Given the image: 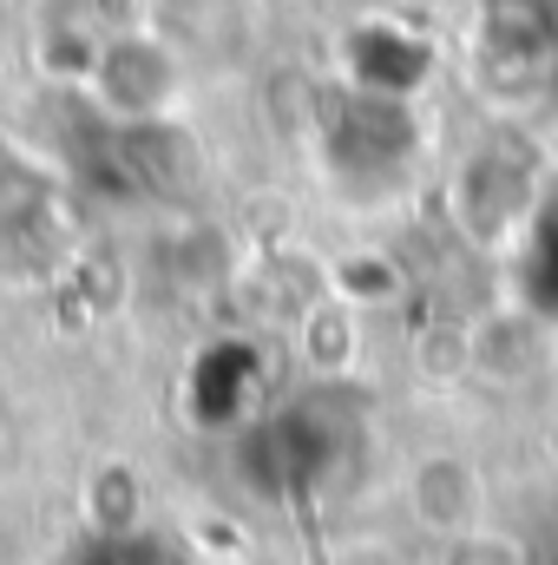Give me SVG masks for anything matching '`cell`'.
<instances>
[{"label":"cell","mask_w":558,"mask_h":565,"mask_svg":"<svg viewBox=\"0 0 558 565\" xmlns=\"http://www.w3.org/2000/svg\"><path fill=\"white\" fill-rule=\"evenodd\" d=\"M453 204H460V224H466L473 244L506 250V244H526V231H533V217L546 204V184L519 151H480L460 171Z\"/></svg>","instance_id":"6da1fadb"},{"label":"cell","mask_w":558,"mask_h":565,"mask_svg":"<svg viewBox=\"0 0 558 565\" xmlns=\"http://www.w3.org/2000/svg\"><path fill=\"white\" fill-rule=\"evenodd\" d=\"M480 46L493 66L539 79L558 60V0H480Z\"/></svg>","instance_id":"7a4b0ae2"},{"label":"cell","mask_w":558,"mask_h":565,"mask_svg":"<svg viewBox=\"0 0 558 565\" xmlns=\"http://www.w3.org/2000/svg\"><path fill=\"white\" fill-rule=\"evenodd\" d=\"M408 513H415L420 526H433L440 540L460 533V526H473V520H486V487H480L473 460H460V454H420L415 467H408Z\"/></svg>","instance_id":"3957f363"},{"label":"cell","mask_w":558,"mask_h":565,"mask_svg":"<svg viewBox=\"0 0 558 565\" xmlns=\"http://www.w3.org/2000/svg\"><path fill=\"white\" fill-rule=\"evenodd\" d=\"M440 565H533V553H526L519 533H506L493 520H473V526L440 540Z\"/></svg>","instance_id":"277c9868"}]
</instances>
